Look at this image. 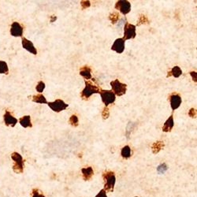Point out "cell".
Wrapping results in <instances>:
<instances>
[{
  "instance_id": "cell-1",
  "label": "cell",
  "mask_w": 197,
  "mask_h": 197,
  "mask_svg": "<svg viewBox=\"0 0 197 197\" xmlns=\"http://www.w3.org/2000/svg\"><path fill=\"white\" fill-rule=\"evenodd\" d=\"M85 89H83V91L80 93V96H81V98H83L84 100H88L93 94H99L101 90H102L100 89V87L97 86L96 85H94L92 82L85 80Z\"/></svg>"
},
{
  "instance_id": "cell-2",
  "label": "cell",
  "mask_w": 197,
  "mask_h": 197,
  "mask_svg": "<svg viewBox=\"0 0 197 197\" xmlns=\"http://www.w3.org/2000/svg\"><path fill=\"white\" fill-rule=\"evenodd\" d=\"M103 179L105 181V191L108 192H113L114 191V185H115L116 178L114 173L112 171H107L103 173Z\"/></svg>"
},
{
  "instance_id": "cell-3",
  "label": "cell",
  "mask_w": 197,
  "mask_h": 197,
  "mask_svg": "<svg viewBox=\"0 0 197 197\" xmlns=\"http://www.w3.org/2000/svg\"><path fill=\"white\" fill-rule=\"evenodd\" d=\"M111 86L112 88L111 91L114 92V95H118V96L125 95L127 91V85L126 84L121 83L117 79L111 82Z\"/></svg>"
},
{
  "instance_id": "cell-4",
  "label": "cell",
  "mask_w": 197,
  "mask_h": 197,
  "mask_svg": "<svg viewBox=\"0 0 197 197\" xmlns=\"http://www.w3.org/2000/svg\"><path fill=\"white\" fill-rule=\"evenodd\" d=\"M11 158L14 161V165L13 170L15 173H21L24 170V165H23V158L21 155L17 152H14L11 155Z\"/></svg>"
},
{
  "instance_id": "cell-5",
  "label": "cell",
  "mask_w": 197,
  "mask_h": 197,
  "mask_svg": "<svg viewBox=\"0 0 197 197\" xmlns=\"http://www.w3.org/2000/svg\"><path fill=\"white\" fill-rule=\"evenodd\" d=\"M99 94L101 95L103 103L105 104V107H107L108 105L114 103L116 99V95L111 90H101Z\"/></svg>"
},
{
  "instance_id": "cell-6",
  "label": "cell",
  "mask_w": 197,
  "mask_h": 197,
  "mask_svg": "<svg viewBox=\"0 0 197 197\" xmlns=\"http://www.w3.org/2000/svg\"><path fill=\"white\" fill-rule=\"evenodd\" d=\"M136 25L126 22L124 27V37L122 38L125 41L130 39H134L136 36Z\"/></svg>"
},
{
  "instance_id": "cell-7",
  "label": "cell",
  "mask_w": 197,
  "mask_h": 197,
  "mask_svg": "<svg viewBox=\"0 0 197 197\" xmlns=\"http://www.w3.org/2000/svg\"><path fill=\"white\" fill-rule=\"evenodd\" d=\"M48 105L50 108L54 112L58 113L61 111H64L68 107V104H66L62 99H56L54 102H49L48 103Z\"/></svg>"
},
{
  "instance_id": "cell-8",
  "label": "cell",
  "mask_w": 197,
  "mask_h": 197,
  "mask_svg": "<svg viewBox=\"0 0 197 197\" xmlns=\"http://www.w3.org/2000/svg\"><path fill=\"white\" fill-rule=\"evenodd\" d=\"M115 9L118 10L121 14L126 15L131 11V3L126 0H120L116 2Z\"/></svg>"
},
{
  "instance_id": "cell-9",
  "label": "cell",
  "mask_w": 197,
  "mask_h": 197,
  "mask_svg": "<svg viewBox=\"0 0 197 197\" xmlns=\"http://www.w3.org/2000/svg\"><path fill=\"white\" fill-rule=\"evenodd\" d=\"M170 107H171L172 110L173 111H175L176 109L178 108L179 107L181 106L182 102V99H181V97L179 94L177 93H172L171 95H170Z\"/></svg>"
},
{
  "instance_id": "cell-10",
  "label": "cell",
  "mask_w": 197,
  "mask_h": 197,
  "mask_svg": "<svg viewBox=\"0 0 197 197\" xmlns=\"http://www.w3.org/2000/svg\"><path fill=\"white\" fill-rule=\"evenodd\" d=\"M125 42L126 41L122 38H118L114 41V44L111 47V50L116 51L118 54H121L125 51Z\"/></svg>"
},
{
  "instance_id": "cell-11",
  "label": "cell",
  "mask_w": 197,
  "mask_h": 197,
  "mask_svg": "<svg viewBox=\"0 0 197 197\" xmlns=\"http://www.w3.org/2000/svg\"><path fill=\"white\" fill-rule=\"evenodd\" d=\"M10 34L15 37H21L23 35V28L18 22H14L10 29Z\"/></svg>"
},
{
  "instance_id": "cell-12",
  "label": "cell",
  "mask_w": 197,
  "mask_h": 197,
  "mask_svg": "<svg viewBox=\"0 0 197 197\" xmlns=\"http://www.w3.org/2000/svg\"><path fill=\"white\" fill-rule=\"evenodd\" d=\"M21 43H22L23 48H24V49H25L26 51H28L29 52L32 53V54H37V51H36V48L34 47V45H33V44H32V41L29 40V39H27L26 38L23 37Z\"/></svg>"
},
{
  "instance_id": "cell-13",
  "label": "cell",
  "mask_w": 197,
  "mask_h": 197,
  "mask_svg": "<svg viewBox=\"0 0 197 197\" xmlns=\"http://www.w3.org/2000/svg\"><path fill=\"white\" fill-rule=\"evenodd\" d=\"M4 121H5L6 126H11V127H14L16 124L17 123V119L15 118L12 114H10L8 111H6L5 114L3 116Z\"/></svg>"
},
{
  "instance_id": "cell-14",
  "label": "cell",
  "mask_w": 197,
  "mask_h": 197,
  "mask_svg": "<svg viewBox=\"0 0 197 197\" xmlns=\"http://www.w3.org/2000/svg\"><path fill=\"white\" fill-rule=\"evenodd\" d=\"M173 126H174L173 115L171 114V115L169 117V118L165 121L164 125H163V132H165V133H169V132H170V131L172 130V129L173 128Z\"/></svg>"
},
{
  "instance_id": "cell-15",
  "label": "cell",
  "mask_w": 197,
  "mask_h": 197,
  "mask_svg": "<svg viewBox=\"0 0 197 197\" xmlns=\"http://www.w3.org/2000/svg\"><path fill=\"white\" fill-rule=\"evenodd\" d=\"M80 74L86 80L92 78V70L88 66H85L80 70Z\"/></svg>"
},
{
  "instance_id": "cell-16",
  "label": "cell",
  "mask_w": 197,
  "mask_h": 197,
  "mask_svg": "<svg viewBox=\"0 0 197 197\" xmlns=\"http://www.w3.org/2000/svg\"><path fill=\"white\" fill-rule=\"evenodd\" d=\"M82 174H83V177L85 181H89L92 178V175H93L94 171L92 167H86V168H83L81 170Z\"/></svg>"
},
{
  "instance_id": "cell-17",
  "label": "cell",
  "mask_w": 197,
  "mask_h": 197,
  "mask_svg": "<svg viewBox=\"0 0 197 197\" xmlns=\"http://www.w3.org/2000/svg\"><path fill=\"white\" fill-rule=\"evenodd\" d=\"M19 122H20L21 126L24 128L32 127V122H31V117L29 115H26L22 117H21V118L19 119Z\"/></svg>"
},
{
  "instance_id": "cell-18",
  "label": "cell",
  "mask_w": 197,
  "mask_h": 197,
  "mask_svg": "<svg viewBox=\"0 0 197 197\" xmlns=\"http://www.w3.org/2000/svg\"><path fill=\"white\" fill-rule=\"evenodd\" d=\"M181 74H182V70H181L180 67L176 66L173 67L170 71L168 72V74H167V77H170V76H174V77H176V78H177V77H179V76H180Z\"/></svg>"
},
{
  "instance_id": "cell-19",
  "label": "cell",
  "mask_w": 197,
  "mask_h": 197,
  "mask_svg": "<svg viewBox=\"0 0 197 197\" xmlns=\"http://www.w3.org/2000/svg\"><path fill=\"white\" fill-rule=\"evenodd\" d=\"M163 147H164V143H163V141H157V142L153 144L152 147H151L152 152L154 154H157V153H158L163 149Z\"/></svg>"
},
{
  "instance_id": "cell-20",
  "label": "cell",
  "mask_w": 197,
  "mask_h": 197,
  "mask_svg": "<svg viewBox=\"0 0 197 197\" xmlns=\"http://www.w3.org/2000/svg\"><path fill=\"white\" fill-rule=\"evenodd\" d=\"M32 101L34 103H48L46 98H45L44 95H42V94L33 95V96H32Z\"/></svg>"
},
{
  "instance_id": "cell-21",
  "label": "cell",
  "mask_w": 197,
  "mask_h": 197,
  "mask_svg": "<svg viewBox=\"0 0 197 197\" xmlns=\"http://www.w3.org/2000/svg\"><path fill=\"white\" fill-rule=\"evenodd\" d=\"M121 156L124 158H129L131 156V148L130 147L126 145L121 149Z\"/></svg>"
},
{
  "instance_id": "cell-22",
  "label": "cell",
  "mask_w": 197,
  "mask_h": 197,
  "mask_svg": "<svg viewBox=\"0 0 197 197\" xmlns=\"http://www.w3.org/2000/svg\"><path fill=\"white\" fill-rule=\"evenodd\" d=\"M9 69L7 62L3 61H0V73L8 74Z\"/></svg>"
},
{
  "instance_id": "cell-23",
  "label": "cell",
  "mask_w": 197,
  "mask_h": 197,
  "mask_svg": "<svg viewBox=\"0 0 197 197\" xmlns=\"http://www.w3.org/2000/svg\"><path fill=\"white\" fill-rule=\"evenodd\" d=\"M69 123H70L72 126H73V127H77L79 125V120L77 116L75 115V114L72 115L71 117H70V119H69Z\"/></svg>"
},
{
  "instance_id": "cell-24",
  "label": "cell",
  "mask_w": 197,
  "mask_h": 197,
  "mask_svg": "<svg viewBox=\"0 0 197 197\" xmlns=\"http://www.w3.org/2000/svg\"><path fill=\"white\" fill-rule=\"evenodd\" d=\"M109 19H110V21H111V23H112L113 25L116 24V22H117V21H118L119 19L118 13L114 12L112 13V14H111L110 16H109Z\"/></svg>"
},
{
  "instance_id": "cell-25",
  "label": "cell",
  "mask_w": 197,
  "mask_h": 197,
  "mask_svg": "<svg viewBox=\"0 0 197 197\" xmlns=\"http://www.w3.org/2000/svg\"><path fill=\"white\" fill-rule=\"evenodd\" d=\"M149 22L148 19L147 18V17L145 15H140L139 17V20H138L137 25H140L142 24H148Z\"/></svg>"
},
{
  "instance_id": "cell-26",
  "label": "cell",
  "mask_w": 197,
  "mask_h": 197,
  "mask_svg": "<svg viewBox=\"0 0 197 197\" xmlns=\"http://www.w3.org/2000/svg\"><path fill=\"white\" fill-rule=\"evenodd\" d=\"M44 89H45L44 82H43V81H39V82H38L37 85H36V91H37L38 92H39V93H41V92H44Z\"/></svg>"
},
{
  "instance_id": "cell-27",
  "label": "cell",
  "mask_w": 197,
  "mask_h": 197,
  "mask_svg": "<svg viewBox=\"0 0 197 197\" xmlns=\"http://www.w3.org/2000/svg\"><path fill=\"white\" fill-rule=\"evenodd\" d=\"M157 170H158V173H165L166 170H167V167L165 163H163V164H161V165L158 166V169H157Z\"/></svg>"
},
{
  "instance_id": "cell-28",
  "label": "cell",
  "mask_w": 197,
  "mask_h": 197,
  "mask_svg": "<svg viewBox=\"0 0 197 197\" xmlns=\"http://www.w3.org/2000/svg\"><path fill=\"white\" fill-rule=\"evenodd\" d=\"M103 119H107L108 118L109 116H110V112H109V110L107 107H105V108L103 109Z\"/></svg>"
},
{
  "instance_id": "cell-29",
  "label": "cell",
  "mask_w": 197,
  "mask_h": 197,
  "mask_svg": "<svg viewBox=\"0 0 197 197\" xmlns=\"http://www.w3.org/2000/svg\"><path fill=\"white\" fill-rule=\"evenodd\" d=\"M80 5H81L82 9L85 10V9L88 8V7H89L91 6L90 1H81L80 2Z\"/></svg>"
},
{
  "instance_id": "cell-30",
  "label": "cell",
  "mask_w": 197,
  "mask_h": 197,
  "mask_svg": "<svg viewBox=\"0 0 197 197\" xmlns=\"http://www.w3.org/2000/svg\"><path fill=\"white\" fill-rule=\"evenodd\" d=\"M189 115L191 117H195V116H196V110L194 108H191L190 111H189Z\"/></svg>"
},
{
  "instance_id": "cell-31",
  "label": "cell",
  "mask_w": 197,
  "mask_h": 197,
  "mask_svg": "<svg viewBox=\"0 0 197 197\" xmlns=\"http://www.w3.org/2000/svg\"><path fill=\"white\" fill-rule=\"evenodd\" d=\"M33 195H32V197H45L44 195H43V194L39 193V190H37V189H35V190H33Z\"/></svg>"
},
{
  "instance_id": "cell-32",
  "label": "cell",
  "mask_w": 197,
  "mask_h": 197,
  "mask_svg": "<svg viewBox=\"0 0 197 197\" xmlns=\"http://www.w3.org/2000/svg\"><path fill=\"white\" fill-rule=\"evenodd\" d=\"M95 197H107V192H106V191L104 189H102L100 192L97 194V195Z\"/></svg>"
},
{
  "instance_id": "cell-33",
  "label": "cell",
  "mask_w": 197,
  "mask_h": 197,
  "mask_svg": "<svg viewBox=\"0 0 197 197\" xmlns=\"http://www.w3.org/2000/svg\"><path fill=\"white\" fill-rule=\"evenodd\" d=\"M190 75L191 76H192V80H194V81L195 82H196L197 81V77H196V76H197V73H196V72H190Z\"/></svg>"
},
{
  "instance_id": "cell-34",
  "label": "cell",
  "mask_w": 197,
  "mask_h": 197,
  "mask_svg": "<svg viewBox=\"0 0 197 197\" xmlns=\"http://www.w3.org/2000/svg\"><path fill=\"white\" fill-rule=\"evenodd\" d=\"M57 19V17H55V16H51V22H54V21L56 20Z\"/></svg>"
}]
</instances>
